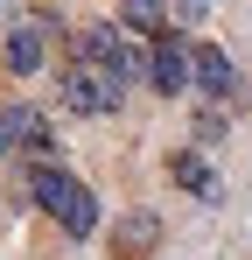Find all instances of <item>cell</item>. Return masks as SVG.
<instances>
[{"label": "cell", "mask_w": 252, "mask_h": 260, "mask_svg": "<svg viewBox=\"0 0 252 260\" xmlns=\"http://www.w3.org/2000/svg\"><path fill=\"white\" fill-rule=\"evenodd\" d=\"M28 197H35L70 239H91L98 218H105V211H98V197H91V183H77V176L56 169V162H28Z\"/></svg>", "instance_id": "6da1fadb"}, {"label": "cell", "mask_w": 252, "mask_h": 260, "mask_svg": "<svg viewBox=\"0 0 252 260\" xmlns=\"http://www.w3.org/2000/svg\"><path fill=\"white\" fill-rule=\"evenodd\" d=\"M189 91H203V106H231L238 99V63L217 43H189Z\"/></svg>", "instance_id": "7a4b0ae2"}, {"label": "cell", "mask_w": 252, "mask_h": 260, "mask_svg": "<svg viewBox=\"0 0 252 260\" xmlns=\"http://www.w3.org/2000/svg\"><path fill=\"white\" fill-rule=\"evenodd\" d=\"M119 99H126V85L112 71H98V63H77L63 78V106L70 113H119Z\"/></svg>", "instance_id": "3957f363"}, {"label": "cell", "mask_w": 252, "mask_h": 260, "mask_svg": "<svg viewBox=\"0 0 252 260\" xmlns=\"http://www.w3.org/2000/svg\"><path fill=\"white\" fill-rule=\"evenodd\" d=\"M147 85L154 91H189V43L175 36V28H161V36H147Z\"/></svg>", "instance_id": "277c9868"}, {"label": "cell", "mask_w": 252, "mask_h": 260, "mask_svg": "<svg viewBox=\"0 0 252 260\" xmlns=\"http://www.w3.org/2000/svg\"><path fill=\"white\" fill-rule=\"evenodd\" d=\"M168 183H175V190H189L196 204H224V176L210 169L196 148H175V155H168Z\"/></svg>", "instance_id": "5b68a950"}, {"label": "cell", "mask_w": 252, "mask_h": 260, "mask_svg": "<svg viewBox=\"0 0 252 260\" xmlns=\"http://www.w3.org/2000/svg\"><path fill=\"white\" fill-rule=\"evenodd\" d=\"M154 246H161V218L154 211H126L112 225V260H147Z\"/></svg>", "instance_id": "8992f818"}, {"label": "cell", "mask_w": 252, "mask_h": 260, "mask_svg": "<svg viewBox=\"0 0 252 260\" xmlns=\"http://www.w3.org/2000/svg\"><path fill=\"white\" fill-rule=\"evenodd\" d=\"M42 28H49V21H21V28H7V49H0V56H7L14 78H35V71H42V56H49V49H42Z\"/></svg>", "instance_id": "52a82bcc"}, {"label": "cell", "mask_w": 252, "mask_h": 260, "mask_svg": "<svg viewBox=\"0 0 252 260\" xmlns=\"http://www.w3.org/2000/svg\"><path fill=\"white\" fill-rule=\"evenodd\" d=\"M119 28H133V36H161V28H168V7H161V0H119Z\"/></svg>", "instance_id": "ba28073f"}, {"label": "cell", "mask_w": 252, "mask_h": 260, "mask_svg": "<svg viewBox=\"0 0 252 260\" xmlns=\"http://www.w3.org/2000/svg\"><path fill=\"white\" fill-rule=\"evenodd\" d=\"M224 127H231V120H224V106H196V120H189L196 148H217V141H224Z\"/></svg>", "instance_id": "9c48e42d"}]
</instances>
